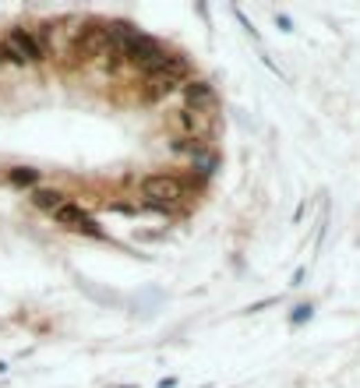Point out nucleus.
<instances>
[{"label": "nucleus", "mask_w": 360, "mask_h": 388, "mask_svg": "<svg viewBox=\"0 0 360 388\" xmlns=\"http://www.w3.org/2000/svg\"><path fill=\"white\" fill-rule=\"evenodd\" d=\"M188 103L191 106H208L212 103V92H208L205 85H188Z\"/></svg>", "instance_id": "obj_5"}, {"label": "nucleus", "mask_w": 360, "mask_h": 388, "mask_svg": "<svg viewBox=\"0 0 360 388\" xmlns=\"http://www.w3.org/2000/svg\"><path fill=\"white\" fill-rule=\"evenodd\" d=\"M11 181L25 187V184H36V181H39V176H36V170H14V173H11Z\"/></svg>", "instance_id": "obj_6"}, {"label": "nucleus", "mask_w": 360, "mask_h": 388, "mask_svg": "<svg viewBox=\"0 0 360 388\" xmlns=\"http://www.w3.org/2000/svg\"><path fill=\"white\" fill-rule=\"evenodd\" d=\"M141 198L152 208H170L184 198V184L177 176H145L141 181Z\"/></svg>", "instance_id": "obj_1"}, {"label": "nucleus", "mask_w": 360, "mask_h": 388, "mask_svg": "<svg viewBox=\"0 0 360 388\" xmlns=\"http://www.w3.org/2000/svg\"><path fill=\"white\" fill-rule=\"evenodd\" d=\"M21 57H25V64H36V61H43V46L36 43V36H28V32H11V39H8Z\"/></svg>", "instance_id": "obj_3"}, {"label": "nucleus", "mask_w": 360, "mask_h": 388, "mask_svg": "<svg viewBox=\"0 0 360 388\" xmlns=\"http://www.w3.org/2000/svg\"><path fill=\"white\" fill-rule=\"evenodd\" d=\"M304 318H311V307H297V314H293V321L300 325V321H304Z\"/></svg>", "instance_id": "obj_7"}, {"label": "nucleus", "mask_w": 360, "mask_h": 388, "mask_svg": "<svg viewBox=\"0 0 360 388\" xmlns=\"http://www.w3.org/2000/svg\"><path fill=\"white\" fill-rule=\"evenodd\" d=\"M32 201H36V205L43 208V212H50V216L57 212L60 205H64V198H60L57 191H36V194H32Z\"/></svg>", "instance_id": "obj_4"}, {"label": "nucleus", "mask_w": 360, "mask_h": 388, "mask_svg": "<svg viewBox=\"0 0 360 388\" xmlns=\"http://www.w3.org/2000/svg\"><path fill=\"white\" fill-rule=\"evenodd\" d=\"M53 216H57L60 226H68V229H78V233H88V236H99V226L88 219V212H81L78 205H68V201H64Z\"/></svg>", "instance_id": "obj_2"}]
</instances>
